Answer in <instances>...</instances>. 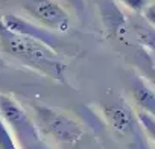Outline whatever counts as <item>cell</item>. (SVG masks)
<instances>
[{
    "mask_svg": "<svg viewBox=\"0 0 155 149\" xmlns=\"http://www.w3.org/2000/svg\"><path fill=\"white\" fill-rule=\"evenodd\" d=\"M0 46L8 55H12L14 58L23 61L26 65L41 71L53 81H58L61 84L67 82V65L61 61L59 53L40 41L9 31L3 25L2 17H0Z\"/></svg>",
    "mask_w": 155,
    "mask_h": 149,
    "instance_id": "6da1fadb",
    "label": "cell"
},
{
    "mask_svg": "<svg viewBox=\"0 0 155 149\" xmlns=\"http://www.w3.org/2000/svg\"><path fill=\"white\" fill-rule=\"evenodd\" d=\"M31 107L34 111V116L31 117L41 137H52L56 143L65 146H76L82 140L85 131L82 125L71 116L49 105L31 104Z\"/></svg>",
    "mask_w": 155,
    "mask_h": 149,
    "instance_id": "7a4b0ae2",
    "label": "cell"
},
{
    "mask_svg": "<svg viewBox=\"0 0 155 149\" xmlns=\"http://www.w3.org/2000/svg\"><path fill=\"white\" fill-rule=\"evenodd\" d=\"M0 119L5 122L20 147L43 140L29 113L14 98L2 93H0Z\"/></svg>",
    "mask_w": 155,
    "mask_h": 149,
    "instance_id": "3957f363",
    "label": "cell"
},
{
    "mask_svg": "<svg viewBox=\"0 0 155 149\" xmlns=\"http://www.w3.org/2000/svg\"><path fill=\"white\" fill-rule=\"evenodd\" d=\"M25 8L44 28H49L61 34L68 32L71 28L68 14L52 0H32V2L26 3Z\"/></svg>",
    "mask_w": 155,
    "mask_h": 149,
    "instance_id": "277c9868",
    "label": "cell"
},
{
    "mask_svg": "<svg viewBox=\"0 0 155 149\" xmlns=\"http://www.w3.org/2000/svg\"><path fill=\"white\" fill-rule=\"evenodd\" d=\"M102 114H104L107 123L111 126V129L116 131L119 135L132 138L134 135L143 132L137 123V117H135L134 110L125 102L104 105Z\"/></svg>",
    "mask_w": 155,
    "mask_h": 149,
    "instance_id": "5b68a950",
    "label": "cell"
},
{
    "mask_svg": "<svg viewBox=\"0 0 155 149\" xmlns=\"http://www.w3.org/2000/svg\"><path fill=\"white\" fill-rule=\"evenodd\" d=\"M2 22H3V25H5L9 31H12V32H15V34H18V35L32 38V40H35V41H40V43H43L44 46H47V47H50V49H53V50H55V47H56L58 43H59V41H58V37L53 35L52 32H49L46 28L37 26V25H34L32 22H28L26 18H21V17H18V15H14V14L3 15V17H2Z\"/></svg>",
    "mask_w": 155,
    "mask_h": 149,
    "instance_id": "8992f818",
    "label": "cell"
},
{
    "mask_svg": "<svg viewBox=\"0 0 155 149\" xmlns=\"http://www.w3.org/2000/svg\"><path fill=\"white\" fill-rule=\"evenodd\" d=\"M99 6H101L102 23H104L107 32L111 37H117L119 40H123L126 35V18L122 14V11L111 0H105Z\"/></svg>",
    "mask_w": 155,
    "mask_h": 149,
    "instance_id": "52a82bcc",
    "label": "cell"
},
{
    "mask_svg": "<svg viewBox=\"0 0 155 149\" xmlns=\"http://www.w3.org/2000/svg\"><path fill=\"white\" fill-rule=\"evenodd\" d=\"M131 91L135 104L141 108V111L155 114V93L144 79L135 78L131 84Z\"/></svg>",
    "mask_w": 155,
    "mask_h": 149,
    "instance_id": "ba28073f",
    "label": "cell"
},
{
    "mask_svg": "<svg viewBox=\"0 0 155 149\" xmlns=\"http://www.w3.org/2000/svg\"><path fill=\"white\" fill-rule=\"evenodd\" d=\"M134 34H135V38L137 41L147 47L149 52L153 50V43H155V38H153V28L149 26V25H137L134 26Z\"/></svg>",
    "mask_w": 155,
    "mask_h": 149,
    "instance_id": "9c48e42d",
    "label": "cell"
},
{
    "mask_svg": "<svg viewBox=\"0 0 155 149\" xmlns=\"http://www.w3.org/2000/svg\"><path fill=\"white\" fill-rule=\"evenodd\" d=\"M135 117H137V123H138L140 129L143 131V134H146L149 137V140H153V137H155V117H153V114L138 111V113H135Z\"/></svg>",
    "mask_w": 155,
    "mask_h": 149,
    "instance_id": "30bf717a",
    "label": "cell"
},
{
    "mask_svg": "<svg viewBox=\"0 0 155 149\" xmlns=\"http://www.w3.org/2000/svg\"><path fill=\"white\" fill-rule=\"evenodd\" d=\"M0 149H18V144L2 119H0Z\"/></svg>",
    "mask_w": 155,
    "mask_h": 149,
    "instance_id": "8fae6325",
    "label": "cell"
},
{
    "mask_svg": "<svg viewBox=\"0 0 155 149\" xmlns=\"http://www.w3.org/2000/svg\"><path fill=\"white\" fill-rule=\"evenodd\" d=\"M120 2L134 12H143L147 6V0H120Z\"/></svg>",
    "mask_w": 155,
    "mask_h": 149,
    "instance_id": "7c38bea8",
    "label": "cell"
},
{
    "mask_svg": "<svg viewBox=\"0 0 155 149\" xmlns=\"http://www.w3.org/2000/svg\"><path fill=\"white\" fill-rule=\"evenodd\" d=\"M141 14H143V17L147 20L149 26H153V5H147L146 9H144Z\"/></svg>",
    "mask_w": 155,
    "mask_h": 149,
    "instance_id": "4fadbf2b",
    "label": "cell"
},
{
    "mask_svg": "<svg viewBox=\"0 0 155 149\" xmlns=\"http://www.w3.org/2000/svg\"><path fill=\"white\" fill-rule=\"evenodd\" d=\"M21 149H50V147L46 144L44 140H40V141H35V143H32V144H28V146H25V147H21Z\"/></svg>",
    "mask_w": 155,
    "mask_h": 149,
    "instance_id": "5bb4252c",
    "label": "cell"
},
{
    "mask_svg": "<svg viewBox=\"0 0 155 149\" xmlns=\"http://www.w3.org/2000/svg\"><path fill=\"white\" fill-rule=\"evenodd\" d=\"M0 65H3V61L2 59H0Z\"/></svg>",
    "mask_w": 155,
    "mask_h": 149,
    "instance_id": "9a60e30c",
    "label": "cell"
}]
</instances>
